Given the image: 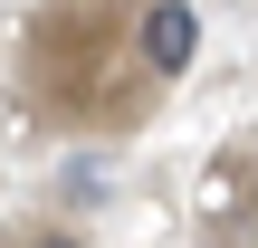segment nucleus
<instances>
[{
  "label": "nucleus",
  "instance_id": "obj_1",
  "mask_svg": "<svg viewBox=\"0 0 258 248\" xmlns=\"http://www.w3.org/2000/svg\"><path fill=\"white\" fill-rule=\"evenodd\" d=\"M134 57H144L153 76H182V67L201 57V19H191V0H153L144 29H134Z\"/></svg>",
  "mask_w": 258,
  "mask_h": 248
},
{
  "label": "nucleus",
  "instance_id": "obj_2",
  "mask_svg": "<svg viewBox=\"0 0 258 248\" xmlns=\"http://www.w3.org/2000/svg\"><path fill=\"white\" fill-rule=\"evenodd\" d=\"M239 191H249V172H211V210H249Z\"/></svg>",
  "mask_w": 258,
  "mask_h": 248
},
{
  "label": "nucleus",
  "instance_id": "obj_3",
  "mask_svg": "<svg viewBox=\"0 0 258 248\" xmlns=\"http://www.w3.org/2000/svg\"><path fill=\"white\" fill-rule=\"evenodd\" d=\"M48 248H57V239H48Z\"/></svg>",
  "mask_w": 258,
  "mask_h": 248
}]
</instances>
